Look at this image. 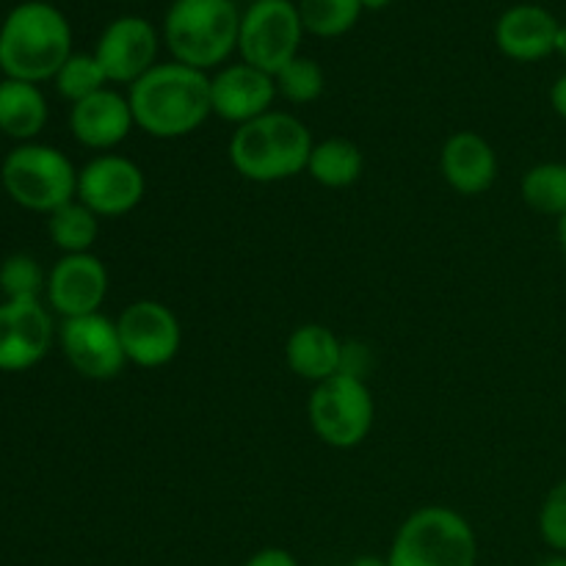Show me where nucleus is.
Instances as JSON below:
<instances>
[{"label": "nucleus", "instance_id": "f257e3e1", "mask_svg": "<svg viewBox=\"0 0 566 566\" xmlns=\"http://www.w3.org/2000/svg\"><path fill=\"white\" fill-rule=\"evenodd\" d=\"M133 122L153 138H182L213 116L210 77L193 66L169 61L155 64L127 92Z\"/></svg>", "mask_w": 566, "mask_h": 566}, {"label": "nucleus", "instance_id": "f03ea898", "mask_svg": "<svg viewBox=\"0 0 566 566\" xmlns=\"http://www.w3.org/2000/svg\"><path fill=\"white\" fill-rule=\"evenodd\" d=\"M313 147V133L302 119L285 111H269L235 127L227 155L243 180L280 182L307 171Z\"/></svg>", "mask_w": 566, "mask_h": 566}, {"label": "nucleus", "instance_id": "7ed1b4c3", "mask_svg": "<svg viewBox=\"0 0 566 566\" xmlns=\"http://www.w3.org/2000/svg\"><path fill=\"white\" fill-rule=\"evenodd\" d=\"M72 55L66 17L50 3H22L0 28V70L14 81L39 83L59 75Z\"/></svg>", "mask_w": 566, "mask_h": 566}, {"label": "nucleus", "instance_id": "20e7f679", "mask_svg": "<svg viewBox=\"0 0 566 566\" xmlns=\"http://www.w3.org/2000/svg\"><path fill=\"white\" fill-rule=\"evenodd\" d=\"M235 0H175L164 17V42L175 61L208 72L238 50Z\"/></svg>", "mask_w": 566, "mask_h": 566}, {"label": "nucleus", "instance_id": "39448f33", "mask_svg": "<svg viewBox=\"0 0 566 566\" xmlns=\"http://www.w3.org/2000/svg\"><path fill=\"white\" fill-rule=\"evenodd\" d=\"M479 542L459 512L448 506H423L403 520L392 539L390 566H475Z\"/></svg>", "mask_w": 566, "mask_h": 566}, {"label": "nucleus", "instance_id": "423d86ee", "mask_svg": "<svg viewBox=\"0 0 566 566\" xmlns=\"http://www.w3.org/2000/svg\"><path fill=\"white\" fill-rule=\"evenodd\" d=\"M3 186L22 208L53 213L77 197V171L55 147L25 144L3 160Z\"/></svg>", "mask_w": 566, "mask_h": 566}, {"label": "nucleus", "instance_id": "0eeeda50", "mask_svg": "<svg viewBox=\"0 0 566 566\" xmlns=\"http://www.w3.org/2000/svg\"><path fill=\"white\" fill-rule=\"evenodd\" d=\"M374 396L365 379L335 374L313 387L307 418L321 442L337 451L357 448L374 429Z\"/></svg>", "mask_w": 566, "mask_h": 566}, {"label": "nucleus", "instance_id": "6e6552de", "mask_svg": "<svg viewBox=\"0 0 566 566\" xmlns=\"http://www.w3.org/2000/svg\"><path fill=\"white\" fill-rule=\"evenodd\" d=\"M304 25L291 0H252L241 14L238 53L243 64L276 75L298 55Z\"/></svg>", "mask_w": 566, "mask_h": 566}, {"label": "nucleus", "instance_id": "1a4fd4ad", "mask_svg": "<svg viewBox=\"0 0 566 566\" xmlns=\"http://www.w3.org/2000/svg\"><path fill=\"white\" fill-rule=\"evenodd\" d=\"M147 193V177L125 155H99L77 171V202L97 219H119L136 210Z\"/></svg>", "mask_w": 566, "mask_h": 566}, {"label": "nucleus", "instance_id": "9d476101", "mask_svg": "<svg viewBox=\"0 0 566 566\" xmlns=\"http://www.w3.org/2000/svg\"><path fill=\"white\" fill-rule=\"evenodd\" d=\"M116 326H119L127 363L138 368H164L180 352V321L166 304L153 302V298H138L127 304L116 318Z\"/></svg>", "mask_w": 566, "mask_h": 566}, {"label": "nucleus", "instance_id": "9b49d317", "mask_svg": "<svg viewBox=\"0 0 566 566\" xmlns=\"http://www.w3.org/2000/svg\"><path fill=\"white\" fill-rule=\"evenodd\" d=\"M61 348L72 368L94 381L116 379L127 365L119 326L99 313L66 318L61 326Z\"/></svg>", "mask_w": 566, "mask_h": 566}, {"label": "nucleus", "instance_id": "f8f14e48", "mask_svg": "<svg viewBox=\"0 0 566 566\" xmlns=\"http://www.w3.org/2000/svg\"><path fill=\"white\" fill-rule=\"evenodd\" d=\"M158 31L144 17H119L99 36L97 55L108 83L133 86L158 64Z\"/></svg>", "mask_w": 566, "mask_h": 566}, {"label": "nucleus", "instance_id": "ddd939ff", "mask_svg": "<svg viewBox=\"0 0 566 566\" xmlns=\"http://www.w3.org/2000/svg\"><path fill=\"white\" fill-rule=\"evenodd\" d=\"M276 97H280V94H276L274 75H269V72L258 70V66L252 64H243V61L221 66V70L210 77V103H213V114L238 127L269 114L271 103H274Z\"/></svg>", "mask_w": 566, "mask_h": 566}, {"label": "nucleus", "instance_id": "4468645a", "mask_svg": "<svg viewBox=\"0 0 566 566\" xmlns=\"http://www.w3.org/2000/svg\"><path fill=\"white\" fill-rule=\"evenodd\" d=\"M108 296V271L92 252L64 254L48 276V298L66 318L99 313Z\"/></svg>", "mask_w": 566, "mask_h": 566}, {"label": "nucleus", "instance_id": "2eb2a0df", "mask_svg": "<svg viewBox=\"0 0 566 566\" xmlns=\"http://www.w3.org/2000/svg\"><path fill=\"white\" fill-rule=\"evenodd\" d=\"M53 321L39 302L0 304V370H25L48 354Z\"/></svg>", "mask_w": 566, "mask_h": 566}, {"label": "nucleus", "instance_id": "dca6fc26", "mask_svg": "<svg viewBox=\"0 0 566 566\" xmlns=\"http://www.w3.org/2000/svg\"><path fill=\"white\" fill-rule=\"evenodd\" d=\"M562 22L536 3H517L503 11L495 22V44L506 59L534 64L556 53Z\"/></svg>", "mask_w": 566, "mask_h": 566}, {"label": "nucleus", "instance_id": "f3484780", "mask_svg": "<svg viewBox=\"0 0 566 566\" xmlns=\"http://www.w3.org/2000/svg\"><path fill=\"white\" fill-rule=\"evenodd\" d=\"M72 136L88 149H114L130 136L136 127L130 111V99L125 94L114 92V88H103V92L92 94V97L81 99L72 105L70 114Z\"/></svg>", "mask_w": 566, "mask_h": 566}, {"label": "nucleus", "instance_id": "a211bd4d", "mask_svg": "<svg viewBox=\"0 0 566 566\" xmlns=\"http://www.w3.org/2000/svg\"><path fill=\"white\" fill-rule=\"evenodd\" d=\"M440 171L457 193L479 197V193L490 191L495 182L497 155L484 136L473 130H459L442 144Z\"/></svg>", "mask_w": 566, "mask_h": 566}, {"label": "nucleus", "instance_id": "6ab92c4d", "mask_svg": "<svg viewBox=\"0 0 566 566\" xmlns=\"http://www.w3.org/2000/svg\"><path fill=\"white\" fill-rule=\"evenodd\" d=\"M285 359L298 379L321 385V381L340 374L343 343L337 340V335L329 326L304 324L293 329V335L287 337Z\"/></svg>", "mask_w": 566, "mask_h": 566}, {"label": "nucleus", "instance_id": "aec40b11", "mask_svg": "<svg viewBox=\"0 0 566 566\" xmlns=\"http://www.w3.org/2000/svg\"><path fill=\"white\" fill-rule=\"evenodd\" d=\"M48 122V103L36 83L0 81V130L11 138H33Z\"/></svg>", "mask_w": 566, "mask_h": 566}, {"label": "nucleus", "instance_id": "412c9836", "mask_svg": "<svg viewBox=\"0 0 566 566\" xmlns=\"http://www.w3.org/2000/svg\"><path fill=\"white\" fill-rule=\"evenodd\" d=\"M365 158L348 138H326L313 147L307 175L324 188H348L363 177Z\"/></svg>", "mask_w": 566, "mask_h": 566}, {"label": "nucleus", "instance_id": "4be33fe9", "mask_svg": "<svg viewBox=\"0 0 566 566\" xmlns=\"http://www.w3.org/2000/svg\"><path fill=\"white\" fill-rule=\"evenodd\" d=\"M525 205L542 216L562 219L566 213V164H536L531 166L520 182Z\"/></svg>", "mask_w": 566, "mask_h": 566}, {"label": "nucleus", "instance_id": "5701e85b", "mask_svg": "<svg viewBox=\"0 0 566 566\" xmlns=\"http://www.w3.org/2000/svg\"><path fill=\"white\" fill-rule=\"evenodd\" d=\"M298 17H302L304 33L321 39H335L352 31L363 14L359 0H298Z\"/></svg>", "mask_w": 566, "mask_h": 566}, {"label": "nucleus", "instance_id": "b1692460", "mask_svg": "<svg viewBox=\"0 0 566 566\" xmlns=\"http://www.w3.org/2000/svg\"><path fill=\"white\" fill-rule=\"evenodd\" d=\"M97 216L83 202H75V199L50 213V238L66 254L88 252L94 247V241H97Z\"/></svg>", "mask_w": 566, "mask_h": 566}, {"label": "nucleus", "instance_id": "393cba45", "mask_svg": "<svg viewBox=\"0 0 566 566\" xmlns=\"http://www.w3.org/2000/svg\"><path fill=\"white\" fill-rule=\"evenodd\" d=\"M276 94L285 97L287 103L293 105H307L315 103V99L324 94L326 77L324 70H321L318 61L304 59V55H296L287 66H282L274 75Z\"/></svg>", "mask_w": 566, "mask_h": 566}, {"label": "nucleus", "instance_id": "a878e982", "mask_svg": "<svg viewBox=\"0 0 566 566\" xmlns=\"http://www.w3.org/2000/svg\"><path fill=\"white\" fill-rule=\"evenodd\" d=\"M108 77H105L103 66H99L97 55L86 53H72L64 61V66L55 75V88H59L61 97L70 99L72 105L81 103V99L92 97V94L103 92Z\"/></svg>", "mask_w": 566, "mask_h": 566}, {"label": "nucleus", "instance_id": "bb28decb", "mask_svg": "<svg viewBox=\"0 0 566 566\" xmlns=\"http://www.w3.org/2000/svg\"><path fill=\"white\" fill-rule=\"evenodd\" d=\"M42 287V269L28 254H14L0 265V291L6 293V302H39Z\"/></svg>", "mask_w": 566, "mask_h": 566}, {"label": "nucleus", "instance_id": "cd10ccee", "mask_svg": "<svg viewBox=\"0 0 566 566\" xmlns=\"http://www.w3.org/2000/svg\"><path fill=\"white\" fill-rule=\"evenodd\" d=\"M539 534L547 547L566 556V479L547 492L539 509Z\"/></svg>", "mask_w": 566, "mask_h": 566}, {"label": "nucleus", "instance_id": "c85d7f7f", "mask_svg": "<svg viewBox=\"0 0 566 566\" xmlns=\"http://www.w3.org/2000/svg\"><path fill=\"white\" fill-rule=\"evenodd\" d=\"M243 566H298V562L291 553L282 551V547H263V551L254 553Z\"/></svg>", "mask_w": 566, "mask_h": 566}, {"label": "nucleus", "instance_id": "c756f323", "mask_svg": "<svg viewBox=\"0 0 566 566\" xmlns=\"http://www.w3.org/2000/svg\"><path fill=\"white\" fill-rule=\"evenodd\" d=\"M551 105H553V111H556V114L566 122V72H564L562 77H558L556 83H553Z\"/></svg>", "mask_w": 566, "mask_h": 566}, {"label": "nucleus", "instance_id": "7c9ffc66", "mask_svg": "<svg viewBox=\"0 0 566 566\" xmlns=\"http://www.w3.org/2000/svg\"><path fill=\"white\" fill-rule=\"evenodd\" d=\"M352 566H390V564H387V558H379V556H359L354 558Z\"/></svg>", "mask_w": 566, "mask_h": 566}, {"label": "nucleus", "instance_id": "2f4dec72", "mask_svg": "<svg viewBox=\"0 0 566 566\" xmlns=\"http://www.w3.org/2000/svg\"><path fill=\"white\" fill-rule=\"evenodd\" d=\"M359 3H363V9H368V11H381V9H387L392 0H359Z\"/></svg>", "mask_w": 566, "mask_h": 566}, {"label": "nucleus", "instance_id": "473e14b6", "mask_svg": "<svg viewBox=\"0 0 566 566\" xmlns=\"http://www.w3.org/2000/svg\"><path fill=\"white\" fill-rule=\"evenodd\" d=\"M556 53L562 55V59L566 61V25L558 28V36H556Z\"/></svg>", "mask_w": 566, "mask_h": 566}, {"label": "nucleus", "instance_id": "72a5a7b5", "mask_svg": "<svg viewBox=\"0 0 566 566\" xmlns=\"http://www.w3.org/2000/svg\"><path fill=\"white\" fill-rule=\"evenodd\" d=\"M558 243H562V252L566 254V213L558 219Z\"/></svg>", "mask_w": 566, "mask_h": 566}, {"label": "nucleus", "instance_id": "f704fd0d", "mask_svg": "<svg viewBox=\"0 0 566 566\" xmlns=\"http://www.w3.org/2000/svg\"><path fill=\"white\" fill-rule=\"evenodd\" d=\"M536 566H566V556H553V558H545V562H539Z\"/></svg>", "mask_w": 566, "mask_h": 566}]
</instances>
